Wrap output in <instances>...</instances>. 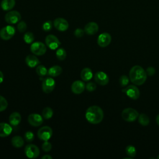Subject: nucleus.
I'll return each mask as SVG.
<instances>
[{
    "instance_id": "nucleus-10",
    "label": "nucleus",
    "mask_w": 159,
    "mask_h": 159,
    "mask_svg": "<svg viewBox=\"0 0 159 159\" xmlns=\"http://www.w3.org/2000/svg\"><path fill=\"white\" fill-rule=\"evenodd\" d=\"M55 87V81L52 77H47L42 81V89L45 93L52 92Z\"/></svg>"
},
{
    "instance_id": "nucleus-19",
    "label": "nucleus",
    "mask_w": 159,
    "mask_h": 159,
    "mask_svg": "<svg viewBox=\"0 0 159 159\" xmlns=\"http://www.w3.org/2000/svg\"><path fill=\"white\" fill-rule=\"evenodd\" d=\"M26 65L30 68H34L40 64V61L35 55H29L25 57Z\"/></svg>"
},
{
    "instance_id": "nucleus-24",
    "label": "nucleus",
    "mask_w": 159,
    "mask_h": 159,
    "mask_svg": "<svg viewBox=\"0 0 159 159\" xmlns=\"http://www.w3.org/2000/svg\"><path fill=\"white\" fill-rule=\"evenodd\" d=\"M11 144L16 148H20L24 144V139L19 135L14 136L11 139Z\"/></svg>"
},
{
    "instance_id": "nucleus-34",
    "label": "nucleus",
    "mask_w": 159,
    "mask_h": 159,
    "mask_svg": "<svg viewBox=\"0 0 159 159\" xmlns=\"http://www.w3.org/2000/svg\"><path fill=\"white\" fill-rule=\"evenodd\" d=\"M53 24H52V22L50 20H47L45 21L43 25H42V29L45 32H48L50 30H52V26H53Z\"/></svg>"
},
{
    "instance_id": "nucleus-6",
    "label": "nucleus",
    "mask_w": 159,
    "mask_h": 159,
    "mask_svg": "<svg viewBox=\"0 0 159 159\" xmlns=\"http://www.w3.org/2000/svg\"><path fill=\"white\" fill-rule=\"evenodd\" d=\"M4 19L9 24H15L20 20L21 15L17 11H11L6 14Z\"/></svg>"
},
{
    "instance_id": "nucleus-38",
    "label": "nucleus",
    "mask_w": 159,
    "mask_h": 159,
    "mask_svg": "<svg viewBox=\"0 0 159 159\" xmlns=\"http://www.w3.org/2000/svg\"><path fill=\"white\" fill-rule=\"evenodd\" d=\"M84 30L80 28H78V29H75V30L74 32L75 36L78 38H80V37H83L84 35Z\"/></svg>"
},
{
    "instance_id": "nucleus-12",
    "label": "nucleus",
    "mask_w": 159,
    "mask_h": 159,
    "mask_svg": "<svg viewBox=\"0 0 159 159\" xmlns=\"http://www.w3.org/2000/svg\"><path fill=\"white\" fill-rule=\"evenodd\" d=\"M54 27L60 32L66 31L69 27L68 21L62 17H58L55 19L53 22Z\"/></svg>"
},
{
    "instance_id": "nucleus-28",
    "label": "nucleus",
    "mask_w": 159,
    "mask_h": 159,
    "mask_svg": "<svg viewBox=\"0 0 159 159\" xmlns=\"http://www.w3.org/2000/svg\"><path fill=\"white\" fill-rule=\"evenodd\" d=\"M34 39L35 38H34V35L33 33H32L30 32H25L23 37V39L24 40V42L27 44L32 43L34 40Z\"/></svg>"
},
{
    "instance_id": "nucleus-30",
    "label": "nucleus",
    "mask_w": 159,
    "mask_h": 159,
    "mask_svg": "<svg viewBox=\"0 0 159 159\" xmlns=\"http://www.w3.org/2000/svg\"><path fill=\"white\" fill-rule=\"evenodd\" d=\"M125 153L128 156H129L130 157H134L137 153L136 148L134 146H133L132 145H127L125 148Z\"/></svg>"
},
{
    "instance_id": "nucleus-13",
    "label": "nucleus",
    "mask_w": 159,
    "mask_h": 159,
    "mask_svg": "<svg viewBox=\"0 0 159 159\" xmlns=\"http://www.w3.org/2000/svg\"><path fill=\"white\" fill-rule=\"evenodd\" d=\"M27 120L29 124L34 127H39L41 125L43 122L42 116L36 113L29 114L27 118Z\"/></svg>"
},
{
    "instance_id": "nucleus-42",
    "label": "nucleus",
    "mask_w": 159,
    "mask_h": 159,
    "mask_svg": "<svg viewBox=\"0 0 159 159\" xmlns=\"http://www.w3.org/2000/svg\"><path fill=\"white\" fill-rule=\"evenodd\" d=\"M156 122H157V124L159 125V114H158L156 117Z\"/></svg>"
},
{
    "instance_id": "nucleus-14",
    "label": "nucleus",
    "mask_w": 159,
    "mask_h": 159,
    "mask_svg": "<svg viewBox=\"0 0 159 159\" xmlns=\"http://www.w3.org/2000/svg\"><path fill=\"white\" fill-rule=\"evenodd\" d=\"M95 81L101 86H105L107 84L109 81V78L108 75L103 71H98L94 75Z\"/></svg>"
},
{
    "instance_id": "nucleus-23",
    "label": "nucleus",
    "mask_w": 159,
    "mask_h": 159,
    "mask_svg": "<svg viewBox=\"0 0 159 159\" xmlns=\"http://www.w3.org/2000/svg\"><path fill=\"white\" fill-rule=\"evenodd\" d=\"M15 0H2L1 7L4 11H10L15 6Z\"/></svg>"
},
{
    "instance_id": "nucleus-29",
    "label": "nucleus",
    "mask_w": 159,
    "mask_h": 159,
    "mask_svg": "<svg viewBox=\"0 0 159 159\" xmlns=\"http://www.w3.org/2000/svg\"><path fill=\"white\" fill-rule=\"evenodd\" d=\"M56 57L59 60H64L66 57V50L63 48L57 49L56 51Z\"/></svg>"
},
{
    "instance_id": "nucleus-33",
    "label": "nucleus",
    "mask_w": 159,
    "mask_h": 159,
    "mask_svg": "<svg viewBox=\"0 0 159 159\" xmlns=\"http://www.w3.org/2000/svg\"><path fill=\"white\" fill-rule=\"evenodd\" d=\"M17 28L19 32H24L27 29V24L23 20L19 21L17 24Z\"/></svg>"
},
{
    "instance_id": "nucleus-1",
    "label": "nucleus",
    "mask_w": 159,
    "mask_h": 159,
    "mask_svg": "<svg viewBox=\"0 0 159 159\" xmlns=\"http://www.w3.org/2000/svg\"><path fill=\"white\" fill-rule=\"evenodd\" d=\"M85 117L89 123L98 124L102 120L104 112L100 107L98 106H91L86 111Z\"/></svg>"
},
{
    "instance_id": "nucleus-18",
    "label": "nucleus",
    "mask_w": 159,
    "mask_h": 159,
    "mask_svg": "<svg viewBox=\"0 0 159 159\" xmlns=\"http://www.w3.org/2000/svg\"><path fill=\"white\" fill-rule=\"evenodd\" d=\"M12 132V128L11 124L6 122L0 123V137H6L9 136Z\"/></svg>"
},
{
    "instance_id": "nucleus-22",
    "label": "nucleus",
    "mask_w": 159,
    "mask_h": 159,
    "mask_svg": "<svg viewBox=\"0 0 159 159\" xmlns=\"http://www.w3.org/2000/svg\"><path fill=\"white\" fill-rule=\"evenodd\" d=\"M80 76L82 80L84 81H88L93 78V72L89 68H83L80 74Z\"/></svg>"
},
{
    "instance_id": "nucleus-41",
    "label": "nucleus",
    "mask_w": 159,
    "mask_h": 159,
    "mask_svg": "<svg viewBox=\"0 0 159 159\" xmlns=\"http://www.w3.org/2000/svg\"><path fill=\"white\" fill-rule=\"evenodd\" d=\"M4 80V75L1 71H0V84Z\"/></svg>"
},
{
    "instance_id": "nucleus-26",
    "label": "nucleus",
    "mask_w": 159,
    "mask_h": 159,
    "mask_svg": "<svg viewBox=\"0 0 159 159\" xmlns=\"http://www.w3.org/2000/svg\"><path fill=\"white\" fill-rule=\"evenodd\" d=\"M53 115V111L51 107H45L42 112V116L45 119H50L52 117Z\"/></svg>"
},
{
    "instance_id": "nucleus-2",
    "label": "nucleus",
    "mask_w": 159,
    "mask_h": 159,
    "mask_svg": "<svg viewBox=\"0 0 159 159\" xmlns=\"http://www.w3.org/2000/svg\"><path fill=\"white\" fill-rule=\"evenodd\" d=\"M147 77L146 71L139 65H135L130 70L129 79L135 85L143 84L145 82Z\"/></svg>"
},
{
    "instance_id": "nucleus-17",
    "label": "nucleus",
    "mask_w": 159,
    "mask_h": 159,
    "mask_svg": "<svg viewBox=\"0 0 159 159\" xmlns=\"http://www.w3.org/2000/svg\"><path fill=\"white\" fill-rule=\"evenodd\" d=\"M99 30V26L97 23L94 22H90L86 24L84 28V32L88 35H92L98 32Z\"/></svg>"
},
{
    "instance_id": "nucleus-32",
    "label": "nucleus",
    "mask_w": 159,
    "mask_h": 159,
    "mask_svg": "<svg viewBox=\"0 0 159 159\" xmlns=\"http://www.w3.org/2000/svg\"><path fill=\"white\" fill-rule=\"evenodd\" d=\"M119 84L121 86H127L129 83V78L126 75H122L119 80Z\"/></svg>"
},
{
    "instance_id": "nucleus-35",
    "label": "nucleus",
    "mask_w": 159,
    "mask_h": 159,
    "mask_svg": "<svg viewBox=\"0 0 159 159\" xmlns=\"http://www.w3.org/2000/svg\"><path fill=\"white\" fill-rule=\"evenodd\" d=\"M24 139L27 142H31L34 139V134L31 131H27L24 134Z\"/></svg>"
},
{
    "instance_id": "nucleus-11",
    "label": "nucleus",
    "mask_w": 159,
    "mask_h": 159,
    "mask_svg": "<svg viewBox=\"0 0 159 159\" xmlns=\"http://www.w3.org/2000/svg\"><path fill=\"white\" fill-rule=\"evenodd\" d=\"M126 95L130 99L136 100L140 96V91L135 85H129L124 90H122Z\"/></svg>"
},
{
    "instance_id": "nucleus-20",
    "label": "nucleus",
    "mask_w": 159,
    "mask_h": 159,
    "mask_svg": "<svg viewBox=\"0 0 159 159\" xmlns=\"http://www.w3.org/2000/svg\"><path fill=\"white\" fill-rule=\"evenodd\" d=\"M21 121V116L17 112H14L9 117V122L12 126L18 125Z\"/></svg>"
},
{
    "instance_id": "nucleus-25",
    "label": "nucleus",
    "mask_w": 159,
    "mask_h": 159,
    "mask_svg": "<svg viewBox=\"0 0 159 159\" xmlns=\"http://www.w3.org/2000/svg\"><path fill=\"white\" fill-rule=\"evenodd\" d=\"M138 120L139 122L143 126H147L150 123V119L148 116L143 113L139 114L138 117Z\"/></svg>"
},
{
    "instance_id": "nucleus-9",
    "label": "nucleus",
    "mask_w": 159,
    "mask_h": 159,
    "mask_svg": "<svg viewBox=\"0 0 159 159\" xmlns=\"http://www.w3.org/2000/svg\"><path fill=\"white\" fill-rule=\"evenodd\" d=\"M45 45L51 50L57 49L61 44L58 39L54 35L50 34L45 37Z\"/></svg>"
},
{
    "instance_id": "nucleus-31",
    "label": "nucleus",
    "mask_w": 159,
    "mask_h": 159,
    "mask_svg": "<svg viewBox=\"0 0 159 159\" xmlns=\"http://www.w3.org/2000/svg\"><path fill=\"white\" fill-rule=\"evenodd\" d=\"M8 106V102L7 100L2 96L0 95V112L4 111Z\"/></svg>"
},
{
    "instance_id": "nucleus-5",
    "label": "nucleus",
    "mask_w": 159,
    "mask_h": 159,
    "mask_svg": "<svg viewBox=\"0 0 159 159\" xmlns=\"http://www.w3.org/2000/svg\"><path fill=\"white\" fill-rule=\"evenodd\" d=\"M53 131L49 126H43L37 131L39 139L43 141H48L52 136Z\"/></svg>"
},
{
    "instance_id": "nucleus-16",
    "label": "nucleus",
    "mask_w": 159,
    "mask_h": 159,
    "mask_svg": "<svg viewBox=\"0 0 159 159\" xmlns=\"http://www.w3.org/2000/svg\"><path fill=\"white\" fill-rule=\"evenodd\" d=\"M86 88L84 83L81 80H77L74 81L71 86V91L76 94H80L82 93Z\"/></svg>"
},
{
    "instance_id": "nucleus-15",
    "label": "nucleus",
    "mask_w": 159,
    "mask_h": 159,
    "mask_svg": "<svg viewBox=\"0 0 159 159\" xmlns=\"http://www.w3.org/2000/svg\"><path fill=\"white\" fill-rule=\"evenodd\" d=\"M97 42L98 44L101 47H106L110 44L111 42V36L109 33H102L98 36Z\"/></svg>"
},
{
    "instance_id": "nucleus-40",
    "label": "nucleus",
    "mask_w": 159,
    "mask_h": 159,
    "mask_svg": "<svg viewBox=\"0 0 159 159\" xmlns=\"http://www.w3.org/2000/svg\"><path fill=\"white\" fill-rule=\"evenodd\" d=\"M42 159H52V157L49 155H45L42 157Z\"/></svg>"
},
{
    "instance_id": "nucleus-36",
    "label": "nucleus",
    "mask_w": 159,
    "mask_h": 159,
    "mask_svg": "<svg viewBox=\"0 0 159 159\" xmlns=\"http://www.w3.org/2000/svg\"><path fill=\"white\" fill-rule=\"evenodd\" d=\"M52 145L51 144L50 142L48 141H44L42 145V150L45 152H48L52 150Z\"/></svg>"
},
{
    "instance_id": "nucleus-27",
    "label": "nucleus",
    "mask_w": 159,
    "mask_h": 159,
    "mask_svg": "<svg viewBox=\"0 0 159 159\" xmlns=\"http://www.w3.org/2000/svg\"><path fill=\"white\" fill-rule=\"evenodd\" d=\"M36 73L40 76H44L48 73V70L47 68L43 65H39L37 66L36 68Z\"/></svg>"
},
{
    "instance_id": "nucleus-39",
    "label": "nucleus",
    "mask_w": 159,
    "mask_h": 159,
    "mask_svg": "<svg viewBox=\"0 0 159 159\" xmlns=\"http://www.w3.org/2000/svg\"><path fill=\"white\" fill-rule=\"evenodd\" d=\"M146 73L148 76H153L155 73V69L152 66H149L146 69Z\"/></svg>"
},
{
    "instance_id": "nucleus-37",
    "label": "nucleus",
    "mask_w": 159,
    "mask_h": 159,
    "mask_svg": "<svg viewBox=\"0 0 159 159\" xmlns=\"http://www.w3.org/2000/svg\"><path fill=\"white\" fill-rule=\"evenodd\" d=\"M86 89L89 92L94 91L96 89V84L93 82H89L86 85Z\"/></svg>"
},
{
    "instance_id": "nucleus-3",
    "label": "nucleus",
    "mask_w": 159,
    "mask_h": 159,
    "mask_svg": "<svg viewBox=\"0 0 159 159\" xmlns=\"http://www.w3.org/2000/svg\"><path fill=\"white\" fill-rule=\"evenodd\" d=\"M121 116L124 120L127 122H133L138 118L139 114L135 109L128 107L122 111Z\"/></svg>"
},
{
    "instance_id": "nucleus-43",
    "label": "nucleus",
    "mask_w": 159,
    "mask_h": 159,
    "mask_svg": "<svg viewBox=\"0 0 159 159\" xmlns=\"http://www.w3.org/2000/svg\"><path fill=\"white\" fill-rule=\"evenodd\" d=\"M157 158H159V155L157 157Z\"/></svg>"
},
{
    "instance_id": "nucleus-8",
    "label": "nucleus",
    "mask_w": 159,
    "mask_h": 159,
    "mask_svg": "<svg viewBox=\"0 0 159 159\" xmlns=\"http://www.w3.org/2000/svg\"><path fill=\"white\" fill-rule=\"evenodd\" d=\"M24 152L29 158H35L40 155V150L37 146L34 144H29L25 147Z\"/></svg>"
},
{
    "instance_id": "nucleus-21",
    "label": "nucleus",
    "mask_w": 159,
    "mask_h": 159,
    "mask_svg": "<svg viewBox=\"0 0 159 159\" xmlns=\"http://www.w3.org/2000/svg\"><path fill=\"white\" fill-rule=\"evenodd\" d=\"M63 69L61 66L58 65H54L51 66L48 70V75L50 77H57L61 74Z\"/></svg>"
},
{
    "instance_id": "nucleus-7",
    "label": "nucleus",
    "mask_w": 159,
    "mask_h": 159,
    "mask_svg": "<svg viewBox=\"0 0 159 159\" xmlns=\"http://www.w3.org/2000/svg\"><path fill=\"white\" fill-rule=\"evenodd\" d=\"M16 29L12 25H7L0 30V37L4 40H9L14 35Z\"/></svg>"
},
{
    "instance_id": "nucleus-4",
    "label": "nucleus",
    "mask_w": 159,
    "mask_h": 159,
    "mask_svg": "<svg viewBox=\"0 0 159 159\" xmlns=\"http://www.w3.org/2000/svg\"><path fill=\"white\" fill-rule=\"evenodd\" d=\"M30 49L34 55L41 56L46 53L47 45L41 42H35L31 43Z\"/></svg>"
}]
</instances>
